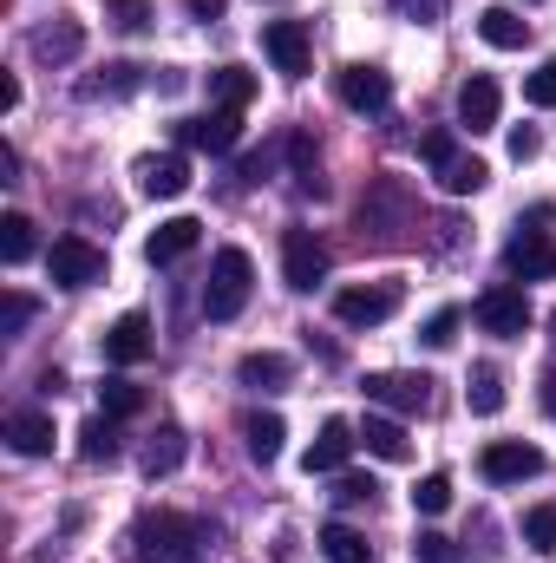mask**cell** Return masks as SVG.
<instances>
[{
	"mask_svg": "<svg viewBox=\"0 0 556 563\" xmlns=\"http://www.w3.org/2000/svg\"><path fill=\"white\" fill-rule=\"evenodd\" d=\"M210 531L184 511H144L138 531H132V558L138 563H203Z\"/></svg>",
	"mask_w": 556,
	"mask_h": 563,
	"instance_id": "1",
	"label": "cell"
},
{
	"mask_svg": "<svg viewBox=\"0 0 556 563\" xmlns=\"http://www.w3.org/2000/svg\"><path fill=\"white\" fill-rule=\"evenodd\" d=\"M249 288H256L249 250H216L210 282H203V314H210V321H236V314L249 308Z\"/></svg>",
	"mask_w": 556,
	"mask_h": 563,
	"instance_id": "2",
	"label": "cell"
},
{
	"mask_svg": "<svg viewBox=\"0 0 556 563\" xmlns=\"http://www.w3.org/2000/svg\"><path fill=\"white\" fill-rule=\"evenodd\" d=\"M471 314H478V328H485V334L518 341V334L531 328V295H524L518 282H498V288H485V295L471 301Z\"/></svg>",
	"mask_w": 556,
	"mask_h": 563,
	"instance_id": "3",
	"label": "cell"
},
{
	"mask_svg": "<svg viewBox=\"0 0 556 563\" xmlns=\"http://www.w3.org/2000/svg\"><path fill=\"white\" fill-rule=\"evenodd\" d=\"M393 308H400V282H367V288H341L334 295V321L341 328H380V321H393Z\"/></svg>",
	"mask_w": 556,
	"mask_h": 563,
	"instance_id": "4",
	"label": "cell"
},
{
	"mask_svg": "<svg viewBox=\"0 0 556 563\" xmlns=\"http://www.w3.org/2000/svg\"><path fill=\"white\" fill-rule=\"evenodd\" d=\"M46 269H53L59 288H92V282L105 276V250H92L86 236H59L53 256H46Z\"/></svg>",
	"mask_w": 556,
	"mask_h": 563,
	"instance_id": "5",
	"label": "cell"
},
{
	"mask_svg": "<svg viewBox=\"0 0 556 563\" xmlns=\"http://www.w3.org/2000/svg\"><path fill=\"white\" fill-rule=\"evenodd\" d=\"M263 53H269V66H276L281 79H301L314 66V46H308V26L301 20H269L263 26Z\"/></svg>",
	"mask_w": 556,
	"mask_h": 563,
	"instance_id": "6",
	"label": "cell"
},
{
	"mask_svg": "<svg viewBox=\"0 0 556 563\" xmlns=\"http://www.w3.org/2000/svg\"><path fill=\"white\" fill-rule=\"evenodd\" d=\"M478 472H485L491 485H524V478H537V472H544V452H537V445H524V439H498V445H485Z\"/></svg>",
	"mask_w": 556,
	"mask_h": 563,
	"instance_id": "7",
	"label": "cell"
},
{
	"mask_svg": "<svg viewBox=\"0 0 556 563\" xmlns=\"http://www.w3.org/2000/svg\"><path fill=\"white\" fill-rule=\"evenodd\" d=\"M281 276H288V288H314L327 276V243L314 230H288L281 236Z\"/></svg>",
	"mask_w": 556,
	"mask_h": 563,
	"instance_id": "8",
	"label": "cell"
},
{
	"mask_svg": "<svg viewBox=\"0 0 556 563\" xmlns=\"http://www.w3.org/2000/svg\"><path fill=\"white\" fill-rule=\"evenodd\" d=\"M367 400L387 413H425L432 407V380L425 374H367Z\"/></svg>",
	"mask_w": 556,
	"mask_h": 563,
	"instance_id": "9",
	"label": "cell"
},
{
	"mask_svg": "<svg viewBox=\"0 0 556 563\" xmlns=\"http://www.w3.org/2000/svg\"><path fill=\"white\" fill-rule=\"evenodd\" d=\"M504 269L518 282H551L556 276V243L544 230H518V236L504 243Z\"/></svg>",
	"mask_w": 556,
	"mask_h": 563,
	"instance_id": "10",
	"label": "cell"
},
{
	"mask_svg": "<svg viewBox=\"0 0 556 563\" xmlns=\"http://www.w3.org/2000/svg\"><path fill=\"white\" fill-rule=\"evenodd\" d=\"M341 106L347 112H387L393 106V79L380 73V66H341Z\"/></svg>",
	"mask_w": 556,
	"mask_h": 563,
	"instance_id": "11",
	"label": "cell"
},
{
	"mask_svg": "<svg viewBox=\"0 0 556 563\" xmlns=\"http://www.w3.org/2000/svg\"><path fill=\"white\" fill-rule=\"evenodd\" d=\"M197 236H203V223H197V217H170V223H157V230L144 236V263H151V269L184 263V256L197 250Z\"/></svg>",
	"mask_w": 556,
	"mask_h": 563,
	"instance_id": "12",
	"label": "cell"
},
{
	"mask_svg": "<svg viewBox=\"0 0 556 563\" xmlns=\"http://www.w3.org/2000/svg\"><path fill=\"white\" fill-rule=\"evenodd\" d=\"M144 354H151V314L132 308V314H119V321L105 328V361H112V367H138Z\"/></svg>",
	"mask_w": 556,
	"mask_h": 563,
	"instance_id": "13",
	"label": "cell"
},
{
	"mask_svg": "<svg viewBox=\"0 0 556 563\" xmlns=\"http://www.w3.org/2000/svg\"><path fill=\"white\" fill-rule=\"evenodd\" d=\"M498 112H504V99H498V79H465L458 86V125L465 132H498Z\"/></svg>",
	"mask_w": 556,
	"mask_h": 563,
	"instance_id": "14",
	"label": "cell"
},
{
	"mask_svg": "<svg viewBox=\"0 0 556 563\" xmlns=\"http://www.w3.org/2000/svg\"><path fill=\"white\" fill-rule=\"evenodd\" d=\"M177 139L197 144V151H236V139H243V112H210V119H190V125H177Z\"/></svg>",
	"mask_w": 556,
	"mask_h": 563,
	"instance_id": "15",
	"label": "cell"
},
{
	"mask_svg": "<svg viewBox=\"0 0 556 563\" xmlns=\"http://www.w3.org/2000/svg\"><path fill=\"white\" fill-rule=\"evenodd\" d=\"M354 445H360V432H354V426H347V420H327V426H321V439L308 445V459H301V465H308V478H314V472H341Z\"/></svg>",
	"mask_w": 556,
	"mask_h": 563,
	"instance_id": "16",
	"label": "cell"
},
{
	"mask_svg": "<svg viewBox=\"0 0 556 563\" xmlns=\"http://www.w3.org/2000/svg\"><path fill=\"white\" fill-rule=\"evenodd\" d=\"M478 40L498 46V53H518V46H531V20L518 7H485L478 13Z\"/></svg>",
	"mask_w": 556,
	"mask_h": 563,
	"instance_id": "17",
	"label": "cell"
},
{
	"mask_svg": "<svg viewBox=\"0 0 556 563\" xmlns=\"http://www.w3.org/2000/svg\"><path fill=\"white\" fill-rule=\"evenodd\" d=\"M138 184L151 197H184V190H190V157H177V151H170V157H144Z\"/></svg>",
	"mask_w": 556,
	"mask_h": 563,
	"instance_id": "18",
	"label": "cell"
},
{
	"mask_svg": "<svg viewBox=\"0 0 556 563\" xmlns=\"http://www.w3.org/2000/svg\"><path fill=\"white\" fill-rule=\"evenodd\" d=\"M236 380H243V387H256V394H276V387L294 380V361H288V354H269V347H263V354H243Z\"/></svg>",
	"mask_w": 556,
	"mask_h": 563,
	"instance_id": "19",
	"label": "cell"
},
{
	"mask_svg": "<svg viewBox=\"0 0 556 563\" xmlns=\"http://www.w3.org/2000/svg\"><path fill=\"white\" fill-rule=\"evenodd\" d=\"M360 439H367V452H374V459H387V465H407V459H413V439H407V426L387 420V413H374V420L360 426Z\"/></svg>",
	"mask_w": 556,
	"mask_h": 563,
	"instance_id": "20",
	"label": "cell"
},
{
	"mask_svg": "<svg viewBox=\"0 0 556 563\" xmlns=\"http://www.w3.org/2000/svg\"><path fill=\"white\" fill-rule=\"evenodd\" d=\"M7 445L20 459H46L53 452V413H13L7 420Z\"/></svg>",
	"mask_w": 556,
	"mask_h": 563,
	"instance_id": "21",
	"label": "cell"
},
{
	"mask_svg": "<svg viewBox=\"0 0 556 563\" xmlns=\"http://www.w3.org/2000/svg\"><path fill=\"white\" fill-rule=\"evenodd\" d=\"M79 46H86V26H79V20H59V26H40V33H33V53H40L46 66L79 59Z\"/></svg>",
	"mask_w": 556,
	"mask_h": 563,
	"instance_id": "22",
	"label": "cell"
},
{
	"mask_svg": "<svg viewBox=\"0 0 556 563\" xmlns=\"http://www.w3.org/2000/svg\"><path fill=\"white\" fill-rule=\"evenodd\" d=\"M281 439H288L281 413H249V420H243V445H249V459H256V465H276Z\"/></svg>",
	"mask_w": 556,
	"mask_h": 563,
	"instance_id": "23",
	"label": "cell"
},
{
	"mask_svg": "<svg viewBox=\"0 0 556 563\" xmlns=\"http://www.w3.org/2000/svg\"><path fill=\"white\" fill-rule=\"evenodd\" d=\"M210 99H216L223 112H243V106L256 99V73H249V66H216V73H210Z\"/></svg>",
	"mask_w": 556,
	"mask_h": 563,
	"instance_id": "24",
	"label": "cell"
},
{
	"mask_svg": "<svg viewBox=\"0 0 556 563\" xmlns=\"http://www.w3.org/2000/svg\"><path fill=\"white\" fill-rule=\"evenodd\" d=\"M432 170H438V184H445L452 197H471V190H485V177H491V170H485V157H465V151L438 157Z\"/></svg>",
	"mask_w": 556,
	"mask_h": 563,
	"instance_id": "25",
	"label": "cell"
},
{
	"mask_svg": "<svg viewBox=\"0 0 556 563\" xmlns=\"http://www.w3.org/2000/svg\"><path fill=\"white\" fill-rule=\"evenodd\" d=\"M465 407L478 413V420H491V413H504V374L485 361V367H471V380H465Z\"/></svg>",
	"mask_w": 556,
	"mask_h": 563,
	"instance_id": "26",
	"label": "cell"
},
{
	"mask_svg": "<svg viewBox=\"0 0 556 563\" xmlns=\"http://www.w3.org/2000/svg\"><path fill=\"white\" fill-rule=\"evenodd\" d=\"M321 558L327 563H374V544H367L354 525L334 518V525H321Z\"/></svg>",
	"mask_w": 556,
	"mask_h": 563,
	"instance_id": "27",
	"label": "cell"
},
{
	"mask_svg": "<svg viewBox=\"0 0 556 563\" xmlns=\"http://www.w3.org/2000/svg\"><path fill=\"white\" fill-rule=\"evenodd\" d=\"M79 459H86V465H112V459H119V426H112V413L86 420V432H79Z\"/></svg>",
	"mask_w": 556,
	"mask_h": 563,
	"instance_id": "28",
	"label": "cell"
},
{
	"mask_svg": "<svg viewBox=\"0 0 556 563\" xmlns=\"http://www.w3.org/2000/svg\"><path fill=\"white\" fill-rule=\"evenodd\" d=\"M26 256H33V217L7 210V217H0V263H7V269H20Z\"/></svg>",
	"mask_w": 556,
	"mask_h": 563,
	"instance_id": "29",
	"label": "cell"
},
{
	"mask_svg": "<svg viewBox=\"0 0 556 563\" xmlns=\"http://www.w3.org/2000/svg\"><path fill=\"white\" fill-rule=\"evenodd\" d=\"M177 465H184V432H177V426H157L151 445H144V472L164 478V472H177Z\"/></svg>",
	"mask_w": 556,
	"mask_h": 563,
	"instance_id": "30",
	"label": "cell"
},
{
	"mask_svg": "<svg viewBox=\"0 0 556 563\" xmlns=\"http://www.w3.org/2000/svg\"><path fill=\"white\" fill-rule=\"evenodd\" d=\"M288 157H294V184L321 197L327 184H321V164H314V139H308V132H294V139H288Z\"/></svg>",
	"mask_w": 556,
	"mask_h": 563,
	"instance_id": "31",
	"label": "cell"
},
{
	"mask_svg": "<svg viewBox=\"0 0 556 563\" xmlns=\"http://www.w3.org/2000/svg\"><path fill=\"white\" fill-rule=\"evenodd\" d=\"M524 544L544 551V558L556 551V505H531V511H524Z\"/></svg>",
	"mask_w": 556,
	"mask_h": 563,
	"instance_id": "32",
	"label": "cell"
},
{
	"mask_svg": "<svg viewBox=\"0 0 556 563\" xmlns=\"http://www.w3.org/2000/svg\"><path fill=\"white\" fill-rule=\"evenodd\" d=\"M99 407H105L112 420H132V413H138V387H132L125 374H112V380L99 387Z\"/></svg>",
	"mask_w": 556,
	"mask_h": 563,
	"instance_id": "33",
	"label": "cell"
},
{
	"mask_svg": "<svg viewBox=\"0 0 556 563\" xmlns=\"http://www.w3.org/2000/svg\"><path fill=\"white\" fill-rule=\"evenodd\" d=\"M413 505L425 511V518H438V511L452 505V478H445V472H425V478L413 485Z\"/></svg>",
	"mask_w": 556,
	"mask_h": 563,
	"instance_id": "34",
	"label": "cell"
},
{
	"mask_svg": "<svg viewBox=\"0 0 556 563\" xmlns=\"http://www.w3.org/2000/svg\"><path fill=\"white\" fill-rule=\"evenodd\" d=\"M413 558L419 563H465V551H458L445 531H419V538H413Z\"/></svg>",
	"mask_w": 556,
	"mask_h": 563,
	"instance_id": "35",
	"label": "cell"
},
{
	"mask_svg": "<svg viewBox=\"0 0 556 563\" xmlns=\"http://www.w3.org/2000/svg\"><path fill=\"white\" fill-rule=\"evenodd\" d=\"M458 321H465V308H438V314L419 328V341H425V347H452V341H458Z\"/></svg>",
	"mask_w": 556,
	"mask_h": 563,
	"instance_id": "36",
	"label": "cell"
},
{
	"mask_svg": "<svg viewBox=\"0 0 556 563\" xmlns=\"http://www.w3.org/2000/svg\"><path fill=\"white\" fill-rule=\"evenodd\" d=\"M524 99H531V106H544V112H556V59H544V66L524 79Z\"/></svg>",
	"mask_w": 556,
	"mask_h": 563,
	"instance_id": "37",
	"label": "cell"
},
{
	"mask_svg": "<svg viewBox=\"0 0 556 563\" xmlns=\"http://www.w3.org/2000/svg\"><path fill=\"white\" fill-rule=\"evenodd\" d=\"M26 321H33V295H7L0 301V334H20Z\"/></svg>",
	"mask_w": 556,
	"mask_h": 563,
	"instance_id": "38",
	"label": "cell"
},
{
	"mask_svg": "<svg viewBox=\"0 0 556 563\" xmlns=\"http://www.w3.org/2000/svg\"><path fill=\"white\" fill-rule=\"evenodd\" d=\"M112 26L144 33V26H151V7H144V0H112Z\"/></svg>",
	"mask_w": 556,
	"mask_h": 563,
	"instance_id": "39",
	"label": "cell"
},
{
	"mask_svg": "<svg viewBox=\"0 0 556 563\" xmlns=\"http://www.w3.org/2000/svg\"><path fill=\"white\" fill-rule=\"evenodd\" d=\"M374 492H380V485H374V478H360V472H341V485H334V498H341V505H367Z\"/></svg>",
	"mask_w": 556,
	"mask_h": 563,
	"instance_id": "40",
	"label": "cell"
},
{
	"mask_svg": "<svg viewBox=\"0 0 556 563\" xmlns=\"http://www.w3.org/2000/svg\"><path fill=\"white\" fill-rule=\"evenodd\" d=\"M407 20H419V26H432V20H445V0H393Z\"/></svg>",
	"mask_w": 556,
	"mask_h": 563,
	"instance_id": "41",
	"label": "cell"
},
{
	"mask_svg": "<svg viewBox=\"0 0 556 563\" xmlns=\"http://www.w3.org/2000/svg\"><path fill=\"white\" fill-rule=\"evenodd\" d=\"M419 151H425V164H438V157H452V151H458V139H452V132H425Z\"/></svg>",
	"mask_w": 556,
	"mask_h": 563,
	"instance_id": "42",
	"label": "cell"
},
{
	"mask_svg": "<svg viewBox=\"0 0 556 563\" xmlns=\"http://www.w3.org/2000/svg\"><path fill=\"white\" fill-rule=\"evenodd\" d=\"M511 157H518V164H524V157H537V132H531V125H518V132H511Z\"/></svg>",
	"mask_w": 556,
	"mask_h": 563,
	"instance_id": "43",
	"label": "cell"
},
{
	"mask_svg": "<svg viewBox=\"0 0 556 563\" xmlns=\"http://www.w3.org/2000/svg\"><path fill=\"white\" fill-rule=\"evenodd\" d=\"M184 7H190L197 20H223V7H230V0H184Z\"/></svg>",
	"mask_w": 556,
	"mask_h": 563,
	"instance_id": "44",
	"label": "cell"
},
{
	"mask_svg": "<svg viewBox=\"0 0 556 563\" xmlns=\"http://www.w3.org/2000/svg\"><path fill=\"white\" fill-rule=\"evenodd\" d=\"M537 400H544V413H551V420H556V367H551V374H544V380H537Z\"/></svg>",
	"mask_w": 556,
	"mask_h": 563,
	"instance_id": "45",
	"label": "cell"
},
{
	"mask_svg": "<svg viewBox=\"0 0 556 563\" xmlns=\"http://www.w3.org/2000/svg\"><path fill=\"white\" fill-rule=\"evenodd\" d=\"M551 341H556V314H551Z\"/></svg>",
	"mask_w": 556,
	"mask_h": 563,
	"instance_id": "46",
	"label": "cell"
}]
</instances>
